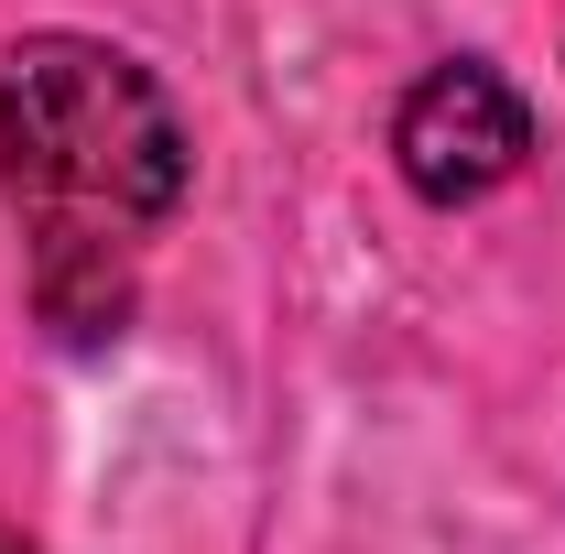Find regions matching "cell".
<instances>
[{
    "label": "cell",
    "instance_id": "cell-1",
    "mask_svg": "<svg viewBox=\"0 0 565 554\" xmlns=\"http://www.w3.org/2000/svg\"><path fill=\"white\" fill-rule=\"evenodd\" d=\"M185 120L141 55L98 33H22L0 55V196L22 217L33 316L109 348L141 305V251L185 207Z\"/></svg>",
    "mask_w": 565,
    "mask_h": 554
},
{
    "label": "cell",
    "instance_id": "cell-2",
    "mask_svg": "<svg viewBox=\"0 0 565 554\" xmlns=\"http://www.w3.org/2000/svg\"><path fill=\"white\" fill-rule=\"evenodd\" d=\"M522 152H533V109H522V87L479 55H457V66H435L392 109V163H403V185H414L424 207H479L500 196L511 174H522Z\"/></svg>",
    "mask_w": 565,
    "mask_h": 554
},
{
    "label": "cell",
    "instance_id": "cell-3",
    "mask_svg": "<svg viewBox=\"0 0 565 554\" xmlns=\"http://www.w3.org/2000/svg\"><path fill=\"white\" fill-rule=\"evenodd\" d=\"M0 554H22V544H11V533H0Z\"/></svg>",
    "mask_w": 565,
    "mask_h": 554
}]
</instances>
